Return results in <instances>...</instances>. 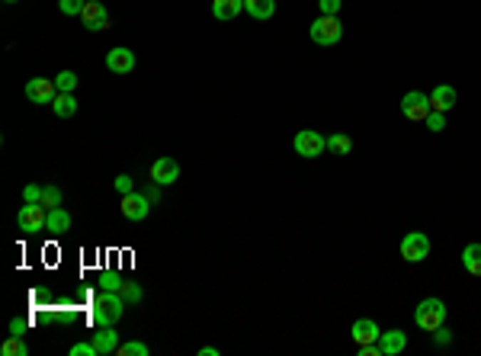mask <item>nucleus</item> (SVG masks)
Instances as JSON below:
<instances>
[{"label": "nucleus", "mask_w": 481, "mask_h": 356, "mask_svg": "<svg viewBox=\"0 0 481 356\" xmlns=\"http://www.w3.org/2000/svg\"><path fill=\"white\" fill-rule=\"evenodd\" d=\"M4 4H16V0H4Z\"/></svg>", "instance_id": "39"}, {"label": "nucleus", "mask_w": 481, "mask_h": 356, "mask_svg": "<svg viewBox=\"0 0 481 356\" xmlns=\"http://www.w3.org/2000/svg\"><path fill=\"white\" fill-rule=\"evenodd\" d=\"M26 330H29V318H13L10 321V334L13 337H23Z\"/></svg>", "instance_id": "34"}, {"label": "nucleus", "mask_w": 481, "mask_h": 356, "mask_svg": "<svg viewBox=\"0 0 481 356\" xmlns=\"http://www.w3.org/2000/svg\"><path fill=\"white\" fill-rule=\"evenodd\" d=\"M51 110H55V116L58 119H71L77 112V100H74V93H58L55 100H51Z\"/></svg>", "instance_id": "20"}, {"label": "nucleus", "mask_w": 481, "mask_h": 356, "mask_svg": "<svg viewBox=\"0 0 481 356\" xmlns=\"http://www.w3.org/2000/svg\"><path fill=\"white\" fill-rule=\"evenodd\" d=\"M113 187H115V193H119V196H128V193H135V187H132V177H128V174H119V177H115V180H113Z\"/></svg>", "instance_id": "30"}, {"label": "nucleus", "mask_w": 481, "mask_h": 356, "mask_svg": "<svg viewBox=\"0 0 481 356\" xmlns=\"http://www.w3.org/2000/svg\"><path fill=\"white\" fill-rule=\"evenodd\" d=\"M401 257L408 260V263H420V260L430 257V238L423 231H410L404 234L401 241Z\"/></svg>", "instance_id": "7"}, {"label": "nucleus", "mask_w": 481, "mask_h": 356, "mask_svg": "<svg viewBox=\"0 0 481 356\" xmlns=\"http://www.w3.org/2000/svg\"><path fill=\"white\" fill-rule=\"evenodd\" d=\"M38 206L58 209V206H61V189H58V187H42V202H38Z\"/></svg>", "instance_id": "25"}, {"label": "nucleus", "mask_w": 481, "mask_h": 356, "mask_svg": "<svg viewBox=\"0 0 481 356\" xmlns=\"http://www.w3.org/2000/svg\"><path fill=\"white\" fill-rule=\"evenodd\" d=\"M100 286H103V289H109V292H122L125 279H122V276H113V273H106V276L100 279Z\"/></svg>", "instance_id": "31"}, {"label": "nucleus", "mask_w": 481, "mask_h": 356, "mask_svg": "<svg viewBox=\"0 0 481 356\" xmlns=\"http://www.w3.org/2000/svg\"><path fill=\"white\" fill-rule=\"evenodd\" d=\"M199 356H218L215 347H199Z\"/></svg>", "instance_id": "38"}, {"label": "nucleus", "mask_w": 481, "mask_h": 356, "mask_svg": "<svg viewBox=\"0 0 481 356\" xmlns=\"http://www.w3.org/2000/svg\"><path fill=\"white\" fill-rule=\"evenodd\" d=\"M244 10V0H212V16L215 20H234L237 14Z\"/></svg>", "instance_id": "18"}, {"label": "nucleus", "mask_w": 481, "mask_h": 356, "mask_svg": "<svg viewBox=\"0 0 481 356\" xmlns=\"http://www.w3.org/2000/svg\"><path fill=\"white\" fill-rule=\"evenodd\" d=\"M292 148H295V155H301V157H321L327 151V138L321 135V132H314V129H301L299 135L292 138Z\"/></svg>", "instance_id": "4"}, {"label": "nucleus", "mask_w": 481, "mask_h": 356, "mask_svg": "<svg viewBox=\"0 0 481 356\" xmlns=\"http://www.w3.org/2000/svg\"><path fill=\"white\" fill-rule=\"evenodd\" d=\"M327 151H333V155H350V151H353L350 135H343V132H333V135H327Z\"/></svg>", "instance_id": "22"}, {"label": "nucleus", "mask_w": 481, "mask_h": 356, "mask_svg": "<svg viewBox=\"0 0 481 356\" xmlns=\"http://www.w3.org/2000/svg\"><path fill=\"white\" fill-rule=\"evenodd\" d=\"M106 68L113 74H128L135 68V52H132V48H125V46L109 48V52H106Z\"/></svg>", "instance_id": "12"}, {"label": "nucleus", "mask_w": 481, "mask_h": 356, "mask_svg": "<svg viewBox=\"0 0 481 356\" xmlns=\"http://www.w3.org/2000/svg\"><path fill=\"white\" fill-rule=\"evenodd\" d=\"M433 340H436V343H440V347H446V343H449V340H452V330H446V328H443V324H440V328H436V330H433Z\"/></svg>", "instance_id": "36"}, {"label": "nucleus", "mask_w": 481, "mask_h": 356, "mask_svg": "<svg viewBox=\"0 0 481 356\" xmlns=\"http://www.w3.org/2000/svg\"><path fill=\"white\" fill-rule=\"evenodd\" d=\"M55 87H58V93H74L77 74H74V71H58V74H55Z\"/></svg>", "instance_id": "24"}, {"label": "nucleus", "mask_w": 481, "mask_h": 356, "mask_svg": "<svg viewBox=\"0 0 481 356\" xmlns=\"http://www.w3.org/2000/svg\"><path fill=\"white\" fill-rule=\"evenodd\" d=\"M93 347L100 356L115 353V350H119V330H115L113 324H100V330L93 334Z\"/></svg>", "instance_id": "13"}, {"label": "nucleus", "mask_w": 481, "mask_h": 356, "mask_svg": "<svg viewBox=\"0 0 481 356\" xmlns=\"http://www.w3.org/2000/svg\"><path fill=\"white\" fill-rule=\"evenodd\" d=\"M340 4H343V0H318V7H321V14L324 16H337Z\"/></svg>", "instance_id": "35"}, {"label": "nucleus", "mask_w": 481, "mask_h": 356, "mask_svg": "<svg viewBox=\"0 0 481 356\" xmlns=\"http://www.w3.org/2000/svg\"><path fill=\"white\" fill-rule=\"evenodd\" d=\"M378 337H382V330H378V324L372 321V318H359V321H353V343H356V347L376 343Z\"/></svg>", "instance_id": "14"}, {"label": "nucleus", "mask_w": 481, "mask_h": 356, "mask_svg": "<svg viewBox=\"0 0 481 356\" xmlns=\"http://www.w3.org/2000/svg\"><path fill=\"white\" fill-rule=\"evenodd\" d=\"M414 321L420 330L433 334V330L446 321V305H443V298H423V302L414 308Z\"/></svg>", "instance_id": "2"}, {"label": "nucleus", "mask_w": 481, "mask_h": 356, "mask_svg": "<svg viewBox=\"0 0 481 356\" xmlns=\"http://www.w3.org/2000/svg\"><path fill=\"white\" fill-rule=\"evenodd\" d=\"M378 347H382L385 356H398L408 347V334H404V330H385V334L378 337Z\"/></svg>", "instance_id": "15"}, {"label": "nucleus", "mask_w": 481, "mask_h": 356, "mask_svg": "<svg viewBox=\"0 0 481 356\" xmlns=\"http://www.w3.org/2000/svg\"><path fill=\"white\" fill-rule=\"evenodd\" d=\"M83 7H87V0H58V10L64 16H81Z\"/></svg>", "instance_id": "27"}, {"label": "nucleus", "mask_w": 481, "mask_h": 356, "mask_svg": "<svg viewBox=\"0 0 481 356\" xmlns=\"http://www.w3.org/2000/svg\"><path fill=\"white\" fill-rule=\"evenodd\" d=\"M423 122H427L430 132H443V129H446V116H443V112H436V110H430V116L423 119Z\"/></svg>", "instance_id": "29"}, {"label": "nucleus", "mask_w": 481, "mask_h": 356, "mask_svg": "<svg viewBox=\"0 0 481 356\" xmlns=\"http://www.w3.org/2000/svg\"><path fill=\"white\" fill-rule=\"evenodd\" d=\"M148 212H151V199H148L145 193H128V196H122V215H125L128 221L148 219Z\"/></svg>", "instance_id": "11"}, {"label": "nucleus", "mask_w": 481, "mask_h": 356, "mask_svg": "<svg viewBox=\"0 0 481 356\" xmlns=\"http://www.w3.org/2000/svg\"><path fill=\"white\" fill-rule=\"evenodd\" d=\"M308 33H311L314 46H337L340 36H343V26H340L337 16H324V14H321L318 20L311 23V29H308Z\"/></svg>", "instance_id": "3"}, {"label": "nucleus", "mask_w": 481, "mask_h": 356, "mask_svg": "<svg viewBox=\"0 0 481 356\" xmlns=\"http://www.w3.org/2000/svg\"><path fill=\"white\" fill-rule=\"evenodd\" d=\"M180 180V164L173 161V157H157V161L151 164V183H157V187H170V183Z\"/></svg>", "instance_id": "10"}, {"label": "nucleus", "mask_w": 481, "mask_h": 356, "mask_svg": "<svg viewBox=\"0 0 481 356\" xmlns=\"http://www.w3.org/2000/svg\"><path fill=\"white\" fill-rule=\"evenodd\" d=\"M119 356H148V343H138V340H128V343H119L115 350Z\"/></svg>", "instance_id": "26"}, {"label": "nucleus", "mask_w": 481, "mask_h": 356, "mask_svg": "<svg viewBox=\"0 0 481 356\" xmlns=\"http://www.w3.org/2000/svg\"><path fill=\"white\" fill-rule=\"evenodd\" d=\"M401 116L408 119V122H423V119L430 116V97L420 90H410L401 97Z\"/></svg>", "instance_id": "6"}, {"label": "nucleus", "mask_w": 481, "mask_h": 356, "mask_svg": "<svg viewBox=\"0 0 481 356\" xmlns=\"http://www.w3.org/2000/svg\"><path fill=\"white\" fill-rule=\"evenodd\" d=\"M455 106V90L449 84H440L433 87V93H430V110L436 112H449Z\"/></svg>", "instance_id": "16"}, {"label": "nucleus", "mask_w": 481, "mask_h": 356, "mask_svg": "<svg viewBox=\"0 0 481 356\" xmlns=\"http://www.w3.org/2000/svg\"><path fill=\"white\" fill-rule=\"evenodd\" d=\"M55 97H58L55 78H32V80H26V100H29V103H38V106L48 103L51 106V100H55Z\"/></svg>", "instance_id": "8"}, {"label": "nucleus", "mask_w": 481, "mask_h": 356, "mask_svg": "<svg viewBox=\"0 0 481 356\" xmlns=\"http://www.w3.org/2000/svg\"><path fill=\"white\" fill-rule=\"evenodd\" d=\"M81 23L90 33L109 29V14H106V7H103V0H87V7H83V14H81Z\"/></svg>", "instance_id": "9"}, {"label": "nucleus", "mask_w": 481, "mask_h": 356, "mask_svg": "<svg viewBox=\"0 0 481 356\" xmlns=\"http://www.w3.org/2000/svg\"><path fill=\"white\" fill-rule=\"evenodd\" d=\"M462 266H465L472 276H481V244H468L462 251Z\"/></svg>", "instance_id": "21"}, {"label": "nucleus", "mask_w": 481, "mask_h": 356, "mask_svg": "<svg viewBox=\"0 0 481 356\" xmlns=\"http://www.w3.org/2000/svg\"><path fill=\"white\" fill-rule=\"evenodd\" d=\"M119 295L125 298V305H138V302H141V286H138V283H125Z\"/></svg>", "instance_id": "28"}, {"label": "nucleus", "mask_w": 481, "mask_h": 356, "mask_svg": "<svg viewBox=\"0 0 481 356\" xmlns=\"http://www.w3.org/2000/svg\"><path fill=\"white\" fill-rule=\"evenodd\" d=\"M0 353H4V356H26V353H29V347H26V343H23V337H6V340H4V347H0Z\"/></svg>", "instance_id": "23"}, {"label": "nucleus", "mask_w": 481, "mask_h": 356, "mask_svg": "<svg viewBox=\"0 0 481 356\" xmlns=\"http://www.w3.org/2000/svg\"><path fill=\"white\" fill-rule=\"evenodd\" d=\"M45 231L48 234H64L71 231V212L68 209H48V219H45Z\"/></svg>", "instance_id": "17"}, {"label": "nucleus", "mask_w": 481, "mask_h": 356, "mask_svg": "<svg viewBox=\"0 0 481 356\" xmlns=\"http://www.w3.org/2000/svg\"><path fill=\"white\" fill-rule=\"evenodd\" d=\"M71 356H100V353H96L93 340H90V343H74V347H71Z\"/></svg>", "instance_id": "33"}, {"label": "nucleus", "mask_w": 481, "mask_h": 356, "mask_svg": "<svg viewBox=\"0 0 481 356\" xmlns=\"http://www.w3.org/2000/svg\"><path fill=\"white\" fill-rule=\"evenodd\" d=\"M23 202H42V187H38V183H29V187L23 189Z\"/></svg>", "instance_id": "32"}, {"label": "nucleus", "mask_w": 481, "mask_h": 356, "mask_svg": "<svg viewBox=\"0 0 481 356\" xmlns=\"http://www.w3.org/2000/svg\"><path fill=\"white\" fill-rule=\"evenodd\" d=\"M244 10L254 20H269L276 14V0H244Z\"/></svg>", "instance_id": "19"}, {"label": "nucleus", "mask_w": 481, "mask_h": 356, "mask_svg": "<svg viewBox=\"0 0 481 356\" xmlns=\"http://www.w3.org/2000/svg\"><path fill=\"white\" fill-rule=\"evenodd\" d=\"M145 196L151 199V206H157V202H160V187H157V183H151V187L145 189Z\"/></svg>", "instance_id": "37"}, {"label": "nucleus", "mask_w": 481, "mask_h": 356, "mask_svg": "<svg viewBox=\"0 0 481 356\" xmlns=\"http://www.w3.org/2000/svg\"><path fill=\"white\" fill-rule=\"evenodd\" d=\"M122 311H125V298H122L119 292L103 289L93 302V321L96 324H115L122 318Z\"/></svg>", "instance_id": "1"}, {"label": "nucleus", "mask_w": 481, "mask_h": 356, "mask_svg": "<svg viewBox=\"0 0 481 356\" xmlns=\"http://www.w3.org/2000/svg\"><path fill=\"white\" fill-rule=\"evenodd\" d=\"M45 219H48V212H45V206H38V202H23L16 212V225H19V231H26V234L42 231Z\"/></svg>", "instance_id": "5"}]
</instances>
